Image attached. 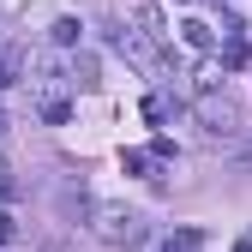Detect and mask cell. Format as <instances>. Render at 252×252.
Listing matches in <instances>:
<instances>
[{"label":"cell","mask_w":252,"mask_h":252,"mask_svg":"<svg viewBox=\"0 0 252 252\" xmlns=\"http://www.w3.org/2000/svg\"><path fill=\"white\" fill-rule=\"evenodd\" d=\"M180 42L192 48V54H210V48H216V24H204V18H186V24H180Z\"/></svg>","instance_id":"obj_3"},{"label":"cell","mask_w":252,"mask_h":252,"mask_svg":"<svg viewBox=\"0 0 252 252\" xmlns=\"http://www.w3.org/2000/svg\"><path fill=\"white\" fill-rule=\"evenodd\" d=\"M84 228L96 234L102 246H138L144 240V216L126 210V204H108V198H90L84 204Z\"/></svg>","instance_id":"obj_1"},{"label":"cell","mask_w":252,"mask_h":252,"mask_svg":"<svg viewBox=\"0 0 252 252\" xmlns=\"http://www.w3.org/2000/svg\"><path fill=\"white\" fill-rule=\"evenodd\" d=\"M144 120H168V102L162 96H144Z\"/></svg>","instance_id":"obj_8"},{"label":"cell","mask_w":252,"mask_h":252,"mask_svg":"<svg viewBox=\"0 0 252 252\" xmlns=\"http://www.w3.org/2000/svg\"><path fill=\"white\" fill-rule=\"evenodd\" d=\"M246 60H252V42H246V36H222V66H228V72H240Z\"/></svg>","instance_id":"obj_4"},{"label":"cell","mask_w":252,"mask_h":252,"mask_svg":"<svg viewBox=\"0 0 252 252\" xmlns=\"http://www.w3.org/2000/svg\"><path fill=\"white\" fill-rule=\"evenodd\" d=\"M120 168H126V174H150V168H156V156H150V150H126V156H120Z\"/></svg>","instance_id":"obj_5"},{"label":"cell","mask_w":252,"mask_h":252,"mask_svg":"<svg viewBox=\"0 0 252 252\" xmlns=\"http://www.w3.org/2000/svg\"><path fill=\"white\" fill-rule=\"evenodd\" d=\"M0 144H6V114H0Z\"/></svg>","instance_id":"obj_10"},{"label":"cell","mask_w":252,"mask_h":252,"mask_svg":"<svg viewBox=\"0 0 252 252\" xmlns=\"http://www.w3.org/2000/svg\"><path fill=\"white\" fill-rule=\"evenodd\" d=\"M246 162H252V144H246Z\"/></svg>","instance_id":"obj_12"},{"label":"cell","mask_w":252,"mask_h":252,"mask_svg":"<svg viewBox=\"0 0 252 252\" xmlns=\"http://www.w3.org/2000/svg\"><path fill=\"white\" fill-rule=\"evenodd\" d=\"M168 252H174V246H168Z\"/></svg>","instance_id":"obj_13"},{"label":"cell","mask_w":252,"mask_h":252,"mask_svg":"<svg viewBox=\"0 0 252 252\" xmlns=\"http://www.w3.org/2000/svg\"><path fill=\"white\" fill-rule=\"evenodd\" d=\"M198 126H204V138H210V144H222V138L240 132V108H234L228 90H216V84L198 90Z\"/></svg>","instance_id":"obj_2"},{"label":"cell","mask_w":252,"mask_h":252,"mask_svg":"<svg viewBox=\"0 0 252 252\" xmlns=\"http://www.w3.org/2000/svg\"><path fill=\"white\" fill-rule=\"evenodd\" d=\"M12 234H18V228H12V216H6V210H0V246H6Z\"/></svg>","instance_id":"obj_9"},{"label":"cell","mask_w":252,"mask_h":252,"mask_svg":"<svg viewBox=\"0 0 252 252\" xmlns=\"http://www.w3.org/2000/svg\"><path fill=\"white\" fill-rule=\"evenodd\" d=\"M78 30H84L78 18H54V42H60V48H72V42H78Z\"/></svg>","instance_id":"obj_6"},{"label":"cell","mask_w":252,"mask_h":252,"mask_svg":"<svg viewBox=\"0 0 252 252\" xmlns=\"http://www.w3.org/2000/svg\"><path fill=\"white\" fill-rule=\"evenodd\" d=\"M6 84H12V72H0V90H6Z\"/></svg>","instance_id":"obj_11"},{"label":"cell","mask_w":252,"mask_h":252,"mask_svg":"<svg viewBox=\"0 0 252 252\" xmlns=\"http://www.w3.org/2000/svg\"><path fill=\"white\" fill-rule=\"evenodd\" d=\"M198 246H204L198 228H180V234H174V252H198Z\"/></svg>","instance_id":"obj_7"}]
</instances>
